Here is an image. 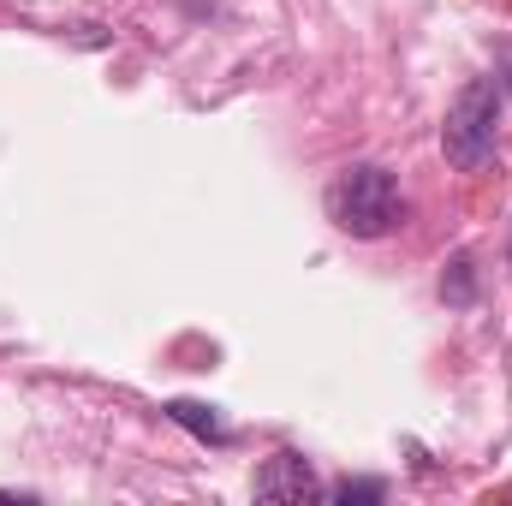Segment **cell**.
<instances>
[{
  "label": "cell",
  "instance_id": "obj_1",
  "mask_svg": "<svg viewBox=\"0 0 512 506\" xmlns=\"http://www.w3.org/2000/svg\"><path fill=\"white\" fill-rule=\"evenodd\" d=\"M328 221L346 239H387L405 221V197L399 179L387 173L382 161H352L346 173H334L328 185Z\"/></svg>",
  "mask_w": 512,
  "mask_h": 506
},
{
  "label": "cell",
  "instance_id": "obj_2",
  "mask_svg": "<svg viewBox=\"0 0 512 506\" xmlns=\"http://www.w3.org/2000/svg\"><path fill=\"white\" fill-rule=\"evenodd\" d=\"M495 137H501V84L495 78H471L441 126V155L459 173H483L495 161Z\"/></svg>",
  "mask_w": 512,
  "mask_h": 506
},
{
  "label": "cell",
  "instance_id": "obj_3",
  "mask_svg": "<svg viewBox=\"0 0 512 506\" xmlns=\"http://www.w3.org/2000/svg\"><path fill=\"white\" fill-rule=\"evenodd\" d=\"M256 495H262V501H310V495H322V483H316V471H310L298 453H274V459L256 471Z\"/></svg>",
  "mask_w": 512,
  "mask_h": 506
},
{
  "label": "cell",
  "instance_id": "obj_4",
  "mask_svg": "<svg viewBox=\"0 0 512 506\" xmlns=\"http://www.w3.org/2000/svg\"><path fill=\"white\" fill-rule=\"evenodd\" d=\"M167 417H173L179 429H191L197 441H215V447H227V441H233L227 417H221L215 405H203V399H173V405H167Z\"/></svg>",
  "mask_w": 512,
  "mask_h": 506
},
{
  "label": "cell",
  "instance_id": "obj_5",
  "mask_svg": "<svg viewBox=\"0 0 512 506\" xmlns=\"http://www.w3.org/2000/svg\"><path fill=\"white\" fill-rule=\"evenodd\" d=\"M441 292L453 304H471V256H453V280H441Z\"/></svg>",
  "mask_w": 512,
  "mask_h": 506
},
{
  "label": "cell",
  "instance_id": "obj_6",
  "mask_svg": "<svg viewBox=\"0 0 512 506\" xmlns=\"http://www.w3.org/2000/svg\"><path fill=\"white\" fill-rule=\"evenodd\" d=\"M382 501V483H340V501Z\"/></svg>",
  "mask_w": 512,
  "mask_h": 506
}]
</instances>
